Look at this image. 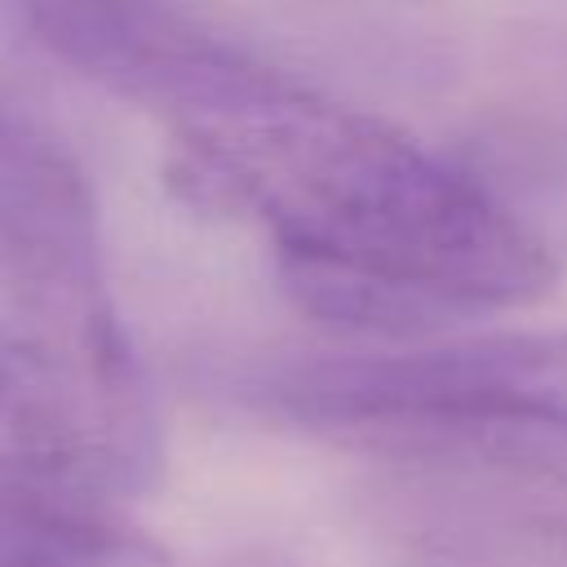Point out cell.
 Wrapping results in <instances>:
<instances>
[{
  "mask_svg": "<svg viewBox=\"0 0 567 567\" xmlns=\"http://www.w3.org/2000/svg\"><path fill=\"white\" fill-rule=\"evenodd\" d=\"M0 483H44V487L84 492L71 456L4 385H0Z\"/></svg>",
  "mask_w": 567,
  "mask_h": 567,
  "instance_id": "obj_6",
  "label": "cell"
},
{
  "mask_svg": "<svg viewBox=\"0 0 567 567\" xmlns=\"http://www.w3.org/2000/svg\"><path fill=\"white\" fill-rule=\"evenodd\" d=\"M97 501L71 487L0 483V567H173L151 532Z\"/></svg>",
  "mask_w": 567,
  "mask_h": 567,
  "instance_id": "obj_5",
  "label": "cell"
},
{
  "mask_svg": "<svg viewBox=\"0 0 567 567\" xmlns=\"http://www.w3.org/2000/svg\"><path fill=\"white\" fill-rule=\"evenodd\" d=\"M173 190L270 230L284 292L381 341L540 301L558 261L483 182L403 128L292 80L266 106L173 128Z\"/></svg>",
  "mask_w": 567,
  "mask_h": 567,
  "instance_id": "obj_1",
  "label": "cell"
},
{
  "mask_svg": "<svg viewBox=\"0 0 567 567\" xmlns=\"http://www.w3.org/2000/svg\"><path fill=\"white\" fill-rule=\"evenodd\" d=\"M31 40L106 93L173 128L230 120L279 97L292 75L217 40L173 0H4Z\"/></svg>",
  "mask_w": 567,
  "mask_h": 567,
  "instance_id": "obj_4",
  "label": "cell"
},
{
  "mask_svg": "<svg viewBox=\"0 0 567 567\" xmlns=\"http://www.w3.org/2000/svg\"><path fill=\"white\" fill-rule=\"evenodd\" d=\"M239 399L288 425L408 456L452 430L567 403V328L416 337L306 354L239 377Z\"/></svg>",
  "mask_w": 567,
  "mask_h": 567,
  "instance_id": "obj_3",
  "label": "cell"
},
{
  "mask_svg": "<svg viewBox=\"0 0 567 567\" xmlns=\"http://www.w3.org/2000/svg\"><path fill=\"white\" fill-rule=\"evenodd\" d=\"M0 385L58 439L89 496L159 478V421L111 306L97 195L66 137L0 89Z\"/></svg>",
  "mask_w": 567,
  "mask_h": 567,
  "instance_id": "obj_2",
  "label": "cell"
}]
</instances>
